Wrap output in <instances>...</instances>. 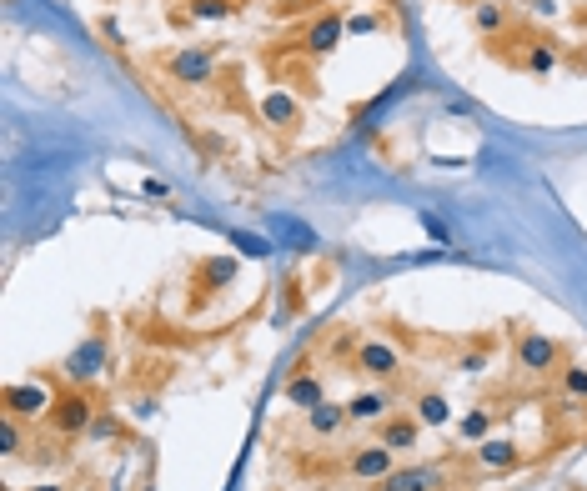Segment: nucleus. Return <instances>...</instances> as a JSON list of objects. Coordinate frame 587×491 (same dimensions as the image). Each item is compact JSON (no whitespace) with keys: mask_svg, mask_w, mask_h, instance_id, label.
I'll use <instances>...</instances> for the list:
<instances>
[{"mask_svg":"<svg viewBox=\"0 0 587 491\" xmlns=\"http://www.w3.org/2000/svg\"><path fill=\"white\" fill-rule=\"evenodd\" d=\"M106 361H111V331H106V321H96V326L86 331V341H76L71 356H66L71 386H91V381L106 371Z\"/></svg>","mask_w":587,"mask_h":491,"instance_id":"obj_1","label":"nucleus"},{"mask_svg":"<svg viewBox=\"0 0 587 491\" xmlns=\"http://www.w3.org/2000/svg\"><path fill=\"white\" fill-rule=\"evenodd\" d=\"M101 416V406L86 396V386H71V391H61L56 396V406H51V431L61 436V441H76V436H86L91 431V421Z\"/></svg>","mask_w":587,"mask_h":491,"instance_id":"obj_2","label":"nucleus"},{"mask_svg":"<svg viewBox=\"0 0 587 491\" xmlns=\"http://www.w3.org/2000/svg\"><path fill=\"white\" fill-rule=\"evenodd\" d=\"M452 461H412V466H392L377 491H452Z\"/></svg>","mask_w":587,"mask_h":491,"instance_id":"obj_3","label":"nucleus"},{"mask_svg":"<svg viewBox=\"0 0 587 491\" xmlns=\"http://www.w3.org/2000/svg\"><path fill=\"white\" fill-rule=\"evenodd\" d=\"M512 366L522 371V376H552L557 366H562V346L552 341V336H542V331H517L512 336Z\"/></svg>","mask_w":587,"mask_h":491,"instance_id":"obj_4","label":"nucleus"},{"mask_svg":"<svg viewBox=\"0 0 587 491\" xmlns=\"http://www.w3.org/2000/svg\"><path fill=\"white\" fill-rule=\"evenodd\" d=\"M352 366H357L362 376H372V381H397V376L407 371V361H402V346H397V341H382V336H367V341H357V351H352Z\"/></svg>","mask_w":587,"mask_h":491,"instance_id":"obj_5","label":"nucleus"},{"mask_svg":"<svg viewBox=\"0 0 587 491\" xmlns=\"http://www.w3.org/2000/svg\"><path fill=\"white\" fill-rule=\"evenodd\" d=\"M236 271H241V256H201L191 266V301H211L221 296L226 286H236Z\"/></svg>","mask_w":587,"mask_h":491,"instance_id":"obj_6","label":"nucleus"},{"mask_svg":"<svg viewBox=\"0 0 587 491\" xmlns=\"http://www.w3.org/2000/svg\"><path fill=\"white\" fill-rule=\"evenodd\" d=\"M0 406H6V416L41 421V416H51V406H56V391H51L46 381H11L6 391H0Z\"/></svg>","mask_w":587,"mask_h":491,"instance_id":"obj_7","label":"nucleus"},{"mask_svg":"<svg viewBox=\"0 0 587 491\" xmlns=\"http://www.w3.org/2000/svg\"><path fill=\"white\" fill-rule=\"evenodd\" d=\"M166 76L176 86H211L216 81V51L211 46H181L176 56H166Z\"/></svg>","mask_w":587,"mask_h":491,"instance_id":"obj_8","label":"nucleus"},{"mask_svg":"<svg viewBox=\"0 0 587 491\" xmlns=\"http://www.w3.org/2000/svg\"><path fill=\"white\" fill-rule=\"evenodd\" d=\"M387 416H397V396L387 391V381H377V386H367V391H357L347 401V421L352 426H382Z\"/></svg>","mask_w":587,"mask_h":491,"instance_id":"obj_9","label":"nucleus"},{"mask_svg":"<svg viewBox=\"0 0 587 491\" xmlns=\"http://www.w3.org/2000/svg\"><path fill=\"white\" fill-rule=\"evenodd\" d=\"M266 231H271V241L286 246V251H317V246H322L317 226H307V221H297V216H286V211H271V216H266Z\"/></svg>","mask_w":587,"mask_h":491,"instance_id":"obj_10","label":"nucleus"},{"mask_svg":"<svg viewBox=\"0 0 587 491\" xmlns=\"http://www.w3.org/2000/svg\"><path fill=\"white\" fill-rule=\"evenodd\" d=\"M397 466V451L392 446H382V441H372V446H357L352 456H347V476H357V481H382L387 471Z\"/></svg>","mask_w":587,"mask_h":491,"instance_id":"obj_11","label":"nucleus"},{"mask_svg":"<svg viewBox=\"0 0 587 491\" xmlns=\"http://www.w3.org/2000/svg\"><path fill=\"white\" fill-rule=\"evenodd\" d=\"M342 36H347V16H337V11H322V16L307 26V41H302V46H307V51L322 61V56H332V51L342 46Z\"/></svg>","mask_w":587,"mask_h":491,"instance_id":"obj_12","label":"nucleus"},{"mask_svg":"<svg viewBox=\"0 0 587 491\" xmlns=\"http://www.w3.org/2000/svg\"><path fill=\"white\" fill-rule=\"evenodd\" d=\"M472 461L487 466V471H512V466H522L527 456H522V446H517L512 436H487V441L472 446Z\"/></svg>","mask_w":587,"mask_h":491,"instance_id":"obj_13","label":"nucleus"},{"mask_svg":"<svg viewBox=\"0 0 587 491\" xmlns=\"http://www.w3.org/2000/svg\"><path fill=\"white\" fill-rule=\"evenodd\" d=\"M261 121L271 131H297L302 126V101L291 96V91H266L261 96Z\"/></svg>","mask_w":587,"mask_h":491,"instance_id":"obj_14","label":"nucleus"},{"mask_svg":"<svg viewBox=\"0 0 587 491\" xmlns=\"http://www.w3.org/2000/svg\"><path fill=\"white\" fill-rule=\"evenodd\" d=\"M307 416V431L317 436V441H332V436H342V426H347V401H322V406H312V411H302Z\"/></svg>","mask_w":587,"mask_h":491,"instance_id":"obj_15","label":"nucleus"},{"mask_svg":"<svg viewBox=\"0 0 587 491\" xmlns=\"http://www.w3.org/2000/svg\"><path fill=\"white\" fill-rule=\"evenodd\" d=\"M286 401L297 406V411H312V406H322L327 401V386H322V376L317 371H297L286 381Z\"/></svg>","mask_w":587,"mask_h":491,"instance_id":"obj_16","label":"nucleus"},{"mask_svg":"<svg viewBox=\"0 0 587 491\" xmlns=\"http://www.w3.org/2000/svg\"><path fill=\"white\" fill-rule=\"evenodd\" d=\"M417 436H422V421H417V416H387V421L377 426V441L392 446V451H412Z\"/></svg>","mask_w":587,"mask_h":491,"instance_id":"obj_17","label":"nucleus"},{"mask_svg":"<svg viewBox=\"0 0 587 491\" xmlns=\"http://www.w3.org/2000/svg\"><path fill=\"white\" fill-rule=\"evenodd\" d=\"M412 416H417L422 426H447V421H452V406H447V396H442V391H417Z\"/></svg>","mask_w":587,"mask_h":491,"instance_id":"obj_18","label":"nucleus"},{"mask_svg":"<svg viewBox=\"0 0 587 491\" xmlns=\"http://www.w3.org/2000/svg\"><path fill=\"white\" fill-rule=\"evenodd\" d=\"M522 71L527 76H552L557 71V46L552 41H527L522 46Z\"/></svg>","mask_w":587,"mask_h":491,"instance_id":"obj_19","label":"nucleus"},{"mask_svg":"<svg viewBox=\"0 0 587 491\" xmlns=\"http://www.w3.org/2000/svg\"><path fill=\"white\" fill-rule=\"evenodd\" d=\"M472 31L477 36H502L507 31V6H497V0H482V6H472Z\"/></svg>","mask_w":587,"mask_h":491,"instance_id":"obj_20","label":"nucleus"},{"mask_svg":"<svg viewBox=\"0 0 587 491\" xmlns=\"http://www.w3.org/2000/svg\"><path fill=\"white\" fill-rule=\"evenodd\" d=\"M241 11V0H186L191 21H231Z\"/></svg>","mask_w":587,"mask_h":491,"instance_id":"obj_21","label":"nucleus"},{"mask_svg":"<svg viewBox=\"0 0 587 491\" xmlns=\"http://www.w3.org/2000/svg\"><path fill=\"white\" fill-rule=\"evenodd\" d=\"M492 421H497V416H492V406H472V411L462 416V426H457V431H462V441H472V446H477V441H487V436H492Z\"/></svg>","mask_w":587,"mask_h":491,"instance_id":"obj_22","label":"nucleus"},{"mask_svg":"<svg viewBox=\"0 0 587 491\" xmlns=\"http://www.w3.org/2000/svg\"><path fill=\"white\" fill-rule=\"evenodd\" d=\"M562 396L567 406H587V366H562Z\"/></svg>","mask_w":587,"mask_h":491,"instance_id":"obj_23","label":"nucleus"},{"mask_svg":"<svg viewBox=\"0 0 587 491\" xmlns=\"http://www.w3.org/2000/svg\"><path fill=\"white\" fill-rule=\"evenodd\" d=\"M21 446H26V421L0 416V456H21Z\"/></svg>","mask_w":587,"mask_h":491,"instance_id":"obj_24","label":"nucleus"},{"mask_svg":"<svg viewBox=\"0 0 587 491\" xmlns=\"http://www.w3.org/2000/svg\"><path fill=\"white\" fill-rule=\"evenodd\" d=\"M231 246H236V256H251V261L271 256V241L256 236V231H231Z\"/></svg>","mask_w":587,"mask_h":491,"instance_id":"obj_25","label":"nucleus"},{"mask_svg":"<svg viewBox=\"0 0 587 491\" xmlns=\"http://www.w3.org/2000/svg\"><path fill=\"white\" fill-rule=\"evenodd\" d=\"M457 371H467V376H477V371H487V341L482 346H467V351H457V361H452Z\"/></svg>","mask_w":587,"mask_h":491,"instance_id":"obj_26","label":"nucleus"},{"mask_svg":"<svg viewBox=\"0 0 587 491\" xmlns=\"http://www.w3.org/2000/svg\"><path fill=\"white\" fill-rule=\"evenodd\" d=\"M91 441H111V436H121V421L111 416V411H101L96 421H91V431H86Z\"/></svg>","mask_w":587,"mask_h":491,"instance_id":"obj_27","label":"nucleus"},{"mask_svg":"<svg viewBox=\"0 0 587 491\" xmlns=\"http://www.w3.org/2000/svg\"><path fill=\"white\" fill-rule=\"evenodd\" d=\"M417 226H422V231H427V236H432L437 246H452V231H447V226H442V221H437L432 211H422V216H417Z\"/></svg>","mask_w":587,"mask_h":491,"instance_id":"obj_28","label":"nucleus"},{"mask_svg":"<svg viewBox=\"0 0 587 491\" xmlns=\"http://www.w3.org/2000/svg\"><path fill=\"white\" fill-rule=\"evenodd\" d=\"M347 31H352V36H372V31H382V16H372V11L347 16Z\"/></svg>","mask_w":587,"mask_h":491,"instance_id":"obj_29","label":"nucleus"},{"mask_svg":"<svg viewBox=\"0 0 587 491\" xmlns=\"http://www.w3.org/2000/svg\"><path fill=\"white\" fill-rule=\"evenodd\" d=\"M141 196H146V201H166V196H171V186H166V181H156V176H146V181H141Z\"/></svg>","mask_w":587,"mask_h":491,"instance_id":"obj_30","label":"nucleus"},{"mask_svg":"<svg viewBox=\"0 0 587 491\" xmlns=\"http://www.w3.org/2000/svg\"><path fill=\"white\" fill-rule=\"evenodd\" d=\"M131 416H136V421H151V416H156V396H136V401H131Z\"/></svg>","mask_w":587,"mask_h":491,"instance_id":"obj_31","label":"nucleus"},{"mask_svg":"<svg viewBox=\"0 0 587 491\" xmlns=\"http://www.w3.org/2000/svg\"><path fill=\"white\" fill-rule=\"evenodd\" d=\"M532 11H537L542 21H547V16H557V6H552V0H532Z\"/></svg>","mask_w":587,"mask_h":491,"instance_id":"obj_32","label":"nucleus"},{"mask_svg":"<svg viewBox=\"0 0 587 491\" xmlns=\"http://www.w3.org/2000/svg\"><path fill=\"white\" fill-rule=\"evenodd\" d=\"M31 491H66V486H56V481H41V486H31Z\"/></svg>","mask_w":587,"mask_h":491,"instance_id":"obj_33","label":"nucleus"},{"mask_svg":"<svg viewBox=\"0 0 587 491\" xmlns=\"http://www.w3.org/2000/svg\"><path fill=\"white\" fill-rule=\"evenodd\" d=\"M457 6H482V0H457Z\"/></svg>","mask_w":587,"mask_h":491,"instance_id":"obj_34","label":"nucleus"},{"mask_svg":"<svg viewBox=\"0 0 587 491\" xmlns=\"http://www.w3.org/2000/svg\"><path fill=\"white\" fill-rule=\"evenodd\" d=\"M76 491H96V486H76Z\"/></svg>","mask_w":587,"mask_h":491,"instance_id":"obj_35","label":"nucleus"},{"mask_svg":"<svg viewBox=\"0 0 587 491\" xmlns=\"http://www.w3.org/2000/svg\"><path fill=\"white\" fill-rule=\"evenodd\" d=\"M141 491H156V486H141Z\"/></svg>","mask_w":587,"mask_h":491,"instance_id":"obj_36","label":"nucleus"},{"mask_svg":"<svg viewBox=\"0 0 587 491\" xmlns=\"http://www.w3.org/2000/svg\"><path fill=\"white\" fill-rule=\"evenodd\" d=\"M372 491H377V486H372Z\"/></svg>","mask_w":587,"mask_h":491,"instance_id":"obj_37","label":"nucleus"}]
</instances>
